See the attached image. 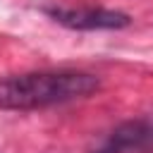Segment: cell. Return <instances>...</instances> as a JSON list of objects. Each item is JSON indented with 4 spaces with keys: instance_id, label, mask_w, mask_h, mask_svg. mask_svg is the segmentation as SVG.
<instances>
[{
    "instance_id": "cell-1",
    "label": "cell",
    "mask_w": 153,
    "mask_h": 153,
    "mask_svg": "<svg viewBox=\"0 0 153 153\" xmlns=\"http://www.w3.org/2000/svg\"><path fill=\"white\" fill-rule=\"evenodd\" d=\"M100 88L98 76L88 72H26L0 79V110H43L86 98Z\"/></svg>"
},
{
    "instance_id": "cell-2",
    "label": "cell",
    "mask_w": 153,
    "mask_h": 153,
    "mask_svg": "<svg viewBox=\"0 0 153 153\" xmlns=\"http://www.w3.org/2000/svg\"><path fill=\"white\" fill-rule=\"evenodd\" d=\"M48 17H53L57 24L76 31H100V29H124L131 19L124 12L117 10H103V7H48Z\"/></svg>"
},
{
    "instance_id": "cell-3",
    "label": "cell",
    "mask_w": 153,
    "mask_h": 153,
    "mask_svg": "<svg viewBox=\"0 0 153 153\" xmlns=\"http://www.w3.org/2000/svg\"><path fill=\"white\" fill-rule=\"evenodd\" d=\"M153 120H129L112 129L108 139L91 153H151Z\"/></svg>"
}]
</instances>
